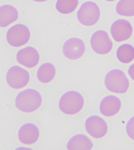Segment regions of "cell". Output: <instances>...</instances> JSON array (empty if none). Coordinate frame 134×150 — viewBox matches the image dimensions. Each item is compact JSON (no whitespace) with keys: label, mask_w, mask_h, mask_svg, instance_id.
Wrapping results in <instances>:
<instances>
[{"label":"cell","mask_w":134,"mask_h":150,"mask_svg":"<svg viewBox=\"0 0 134 150\" xmlns=\"http://www.w3.org/2000/svg\"><path fill=\"white\" fill-rule=\"evenodd\" d=\"M42 103V97L35 89L28 88L20 92L15 98V107L23 112H33Z\"/></svg>","instance_id":"cell-1"},{"label":"cell","mask_w":134,"mask_h":150,"mask_svg":"<svg viewBox=\"0 0 134 150\" xmlns=\"http://www.w3.org/2000/svg\"><path fill=\"white\" fill-rule=\"evenodd\" d=\"M84 98L77 91H67L59 100V109L65 115H75L78 113L84 106Z\"/></svg>","instance_id":"cell-2"},{"label":"cell","mask_w":134,"mask_h":150,"mask_svg":"<svg viewBox=\"0 0 134 150\" xmlns=\"http://www.w3.org/2000/svg\"><path fill=\"white\" fill-rule=\"evenodd\" d=\"M104 85L107 91L115 93H126L129 88V81L121 69H112L106 74Z\"/></svg>","instance_id":"cell-3"},{"label":"cell","mask_w":134,"mask_h":150,"mask_svg":"<svg viewBox=\"0 0 134 150\" xmlns=\"http://www.w3.org/2000/svg\"><path fill=\"white\" fill-rule=\"evenodd\" d=\"M100 18V8L97 3L92 1L83 3L77 12L78 22L84 26H93L99 21Z\"/></svg>","instance_id":"cell-4"},{"label":"cell","mask_w":134,"mask_h":150,"mask_svg":"<svg viewBox=\"0 0 134 150\" xmlns=\"http://www.w3.org/2000/svg\"><path fill=\"white\" fill-rule=\"evenodd\" d=\"M6 41L13 47H19L26 44L30 40L29 28L24 24H17L10 28L6 32Z\"/></svg>","instance_id":"cell-5"},{"label":"cell","mask_w":134,"mask_h":150,"mask_svg":"<svg viewBox=\"0 0 134 150\" xmlns=\"http://www.w3.org/2000/svg\"><path fill=\"white\" fill-rule=\"evenodd\" d=\"M6 79L8 86L11 88L21 89L29 83L30 74L26 69L14 65L8 69Z\"/></svg>","instance_id":"cell-6"},{"label":"cell","mask_w":134,"mask_h":150,"mask_svg":"<svg viewBox=\"0 0 134 150\" xmlns=\"http://www.w3.org/2000/svg\"><path fill=\"white\" fill-rule=\"evenodd\" d=\"M90 46L95 53L105 55L112 50L113 42L106 31L97 30L91 36Z\"/></svg>","instance_id":"cell-7"},{"label":"cell","mask_w":134,"mask_h":150,"mask_svg":"<svg viewBox=\"0 0 134 150\" xmlns=\"http://www.w3.org/2000/svg\"><path fill=\"white\" fill-rule=\"evenodd\" d=\"M85 51V44L83 40L72 37L67 40L63 44V54L67 59H80Z\"/></svg>","instance_id":"cell-8"},{"label":"cell","mask_w":134,"mask_h":150,"mask_svg":"<svg viewBox=\"0 0 134 150\" xmlns=\"http://www.w3.org/2000/svg\"><path fill=\"white\" fill-rule=\"evenodd\" d=\"M85 128L88 134L94 138H104L108 130L107 122L97 115L89 116L85 120Z\"/></svg>","instance_id":"cell-9"},{"label":"cell","mask_w":134,"mask_h":150,"mask_svg":"<svg viewBox=\"0 0 134 150\" xmlns=\"http://www.w3.org/2000/svg\"><path fill=\"white\" fill-rule=\"evenodd\" d=\"M111 34L116 42H123L129 40L133 35V26L129 21L118 19L112 23L110 28Z\"/></svg>","instance_id":"cell-10"},{"label":"cell","mask_w":134,"mask_h":150,"mask_svg":"<svg viewBox=\"0 0 134 150\" xmlns=\"http://www.w3.org/2000/svg\"><path fill=\"white\" fill-rule=\"evenodd\" d=\"M16 58L19 64L28 69H32L38 64L40 60V56L36 48L33 47H26L17 52Z\"/></svg>","instance_id":"cell-11"},{"label":"cell","mask_w":134,"mask_h":150,"mask_svg":"<svg viewBox=\"0 0 134 150\" xmlns=\"http://www.w3.org/2000/svg\"><path fill=\"white\" fill-rule=\"evenodd\" d=\"M40 132L38 127L32 123H26L18 130V139L24 145H33L39 140Z\"/></svg>","instance_id":"cell-12"},{"label":"cell","mask_w":134,"mask_h":150,"mask_svg":"<svg viewBox=\"0 0 134 150\" xmlns=\"http://www.w3.org/2000/svg\"><path fill=\"white\" fill-rule=\"evenodd\" d=\"M122 108V101L115 95H108L104 97L100 101V112L103 116L111 117L118 113Z\"/></svg>","instance_id":"cell-13"},{"label":"cell","mask_w":134,"mask_h":150,"mask_svg":"<svg viewBox=\"0 0 134 150\" xmlns=\"http://www.w3.org/2000/svg\"><path fill=\"white\" fill-rule=\"evenodd\" d=\"M19 12L12 5H3L0 7V27L6 28L17 21Z\"/></svg>","instance_id":"cell-14"},{"label":"cell","mask_w":134,"mask_h":150,"mask_svg":"<svg viewBox=\"0 0 134 150\" xmlns=\"http://www.w3.org/2000/svg\"><path fill=\"white\" fill-rule=\"evenodd\" d=\"M93 147L92 140L83 134H78L72 136L67 143V149L70 150H90Z\"/></svg>","instance_id":"cell-15"},{"label":"cell","mask_w":134,"mask_h":150,"mask_svg":"<svg viewBox=\"0 0 134 150\" xmlns=\"http://www.w3.org/2000/svg\"><path fill=\"white\" fill-rule=\"evenodd\" d=\"M56 71V67L54 64L46 62L40 65L38 69L37 79L42 83H49L55 78Z\"/></svg>","instance_id":"cell-16"},{"label":"cell","mask_w":134,"mask_h":150,"mask_svg":"<svg viewBox=\"0 0 134 150\" xmlns=\"http://www.w3.org/2000/svg\"><path fill=\"white\" fill-rule=\"evenodd\" d=\"M116 57L121 63L129 64L134 60V47L128 43L121 45L117 49Z\"/></svg>","instance_id":"cell-17"},{"label":"cell","mask_w":134,"mask_h":150,"mask_svg":"<svg viewBox=\"0 0 134 150\" xmlns=\"http://www.w3.org/2000/svg\"><path fill=\"white\" fill-rule=\"evenodd\" d=\"M115 10L118 14L122 17H133L134 0H119Z\"/></svg>","instance_id":"cell-18"},{"label":"cell","mask_w":134,"mask_h":150,"mask_svg":"<svg viewBox=\"0 0 134 150\" xmlns=\"http://www.w3.org/2000/svg\"><path fill=\"white\" fill-rule=\"evenodd\" d=\"M78 0H56V9L61 14H70L76 10Z\"/></svg>","instance_id":"cell-19"},{"label":"cell","mask_w":134,"mask_h":150,"mask_svg":"<svg viewBox=\"0 0 134 150\" xmlns=\"http://www.w3.org/2000/svg\"><path fill=\"white\" fill-rule=\"evenodd\" d=\"M126 130L127 135L129 136V138L134 141V116H132L129 119L126 126Z\"/></svg>","instance_id":"cell-20"},{"label":"cell","mask_w":134,"mask_h":150,"mask_svg":"<svg viewBox=\"0 0 134 150\" xmlns=\"http://www.w3.org/2000/svg\"><path fill=\"white\" fill-rule=\"evenodd\" d=\"M128 73H129L130 78L134 81V63L129 66V69H128Z\"/></svg>","instance_id":"cell-21"},{"label":"cell","mask_w":134,"mask_h":150,"mask_svg":"<svg viewBox=\"0 0 134 150\" xmlns=\"http://www.w3.org/2000/svg\"><path fill=\"white\" fill-rule=\"evenodd\" d=\"M34 2H36V3H44V2H47L48 0H32Z\"/></svg>","instance_id":"cell-22"},{"label":"cell","mask_w":134,"mask_h":150,"mask_svg":"<svg viewBox=\"0 0 134 150\" xmlns=\"http://www.w3.org/2000/svg\"><path fill=\"white\" fill-rule=\"evenodd\" d=\"M105 1H107V2H114L115 0H105Z\"/></svg>","instance_id":"cell-23"}]
</instances>
